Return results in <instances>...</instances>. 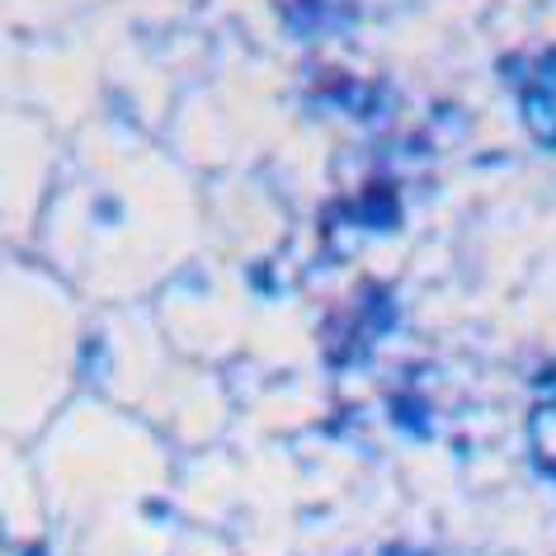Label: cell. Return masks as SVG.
<instances>
[{"label": "cell", "instance_id": "1", "mask_svg": "<svg viewBox=\"0 0 556 556\" xmlns=\"http://www.w3.org/2000/svg\"><path fill=\"white\" fill-rule=\"evenodd\" d=\"M34 245L80 298L128 307L199 245V199L161 147L104 123L80 132Z\"/></svg>", "mask_w": 556, "mask_h": 556}, {"label": "cell", "instance_id": "2", "mask_svg": "<svg viewBox=\"0 0 556 556\" xmlns=\"http://www.w3.org/2000/svg\"><path fill=\"white\" fill-rule=\"evenodd\" d=\"M86 298L52 264L5 260V406H52L86 350Z\"/></svg>", "mask_w": 556, "mask_h": 556}, {"label": "cell", "instance_id": "3", "mask_svg": "<svg viewBox=\"0 0 556 556\" xmlns=\"http://www.w3.org/2000/svg\"><path fill=\"white\" fill-rule=\"evenodd\" d=\"M58 179L62 175H58L52 132L29 109H10L5 114V236L34 241Z\"/></svg>", "mask_w": 556, "mask_h": 556}]
</instances>
